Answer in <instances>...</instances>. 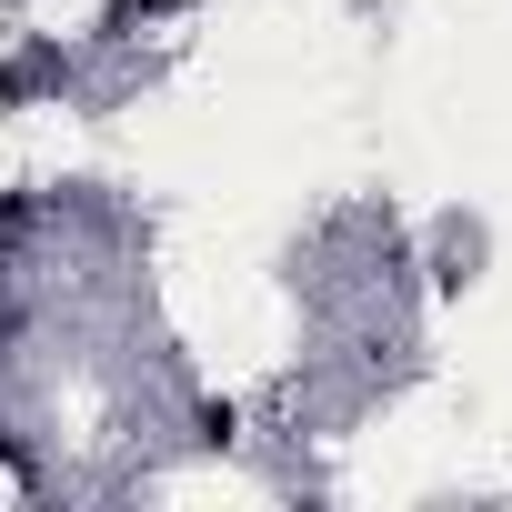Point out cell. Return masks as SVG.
Instances as JSON below:
<instances>
[{"mask_svg":"<svg viewBox=\"0 0 512 512\" xmlns=\"http://www.w3.org/2000/svg\"><path fill=\"white\" fill-rule=\"evenodd\" d=\"M31 91H71V51L61 41H31L21 61H0V111H21Z\"/></svg>","mask_w":512,"mask_h":512,"instance_id":"6da1fadb","label":"cell"},{"mask_svg":"<svg viewBox=\"0 0 512 512\" xmlns=\"http://www.w3.org/2000/svg\"><path fill=\"white\" fill-rule=\"evenodd\" d=\"M161 11H181V0H101V41H131V31L161 21Z\"/></svg>","mask_w":512,"mask_h":512,"instance_id":"7a4b0ae2","label":"cell"},{"mask_svg":"<svg viewBox=\"0 0 512 512\" xmlns=\"http://www.w3.org/2000/svg\"><path fill=\"white\" fill-rule=\"evenodd\" d=\"M191 422H201V442H241V412H231V402H201Z\"/></svg>","mask_w":512,"mask_h":512,"instance_id":"3957f363","label":"cell"},{"mask_svg":"<svg viewBox=\"0 0 512 512\" xmlns=\"http://www.w3.org/2000/svg\"><path fill=\"white\" fill-rule=\"evenodd\" d=\"M21 231H31V191H0V251H11Z\"/></svg>","mask_w":512,"mask_h":512,"instance_id":"277c9868","label":"cell"},{"mask_svg":"<svg viewBox=\"0 0 512 512\" xmlns=\"http://www.w3.org/2000/svg\"><path fill=\"white\" fill-rule=\"evenodd\" d=\"M0 482H21V492H31V482H41V472H31V452H21V442H11V432H0Z\"/></svg>","mask_w":512,"mask_h":512,"instance_id":"5b68a950","label":"cell"},{"mask_svg":"<svg viewBox=\"0 0 512 512\" xmlns=\"http://www.w3.org/2000/svg\"><path fill=\"white\" fill-rule=\"evenodd\" d=\"M11 332H21V312H11V302H0V362H11Z\"/></svg>","mask_w":512,"mask_h":512,"instance_id":"8992f818","label":"cell"}]
</instances>
